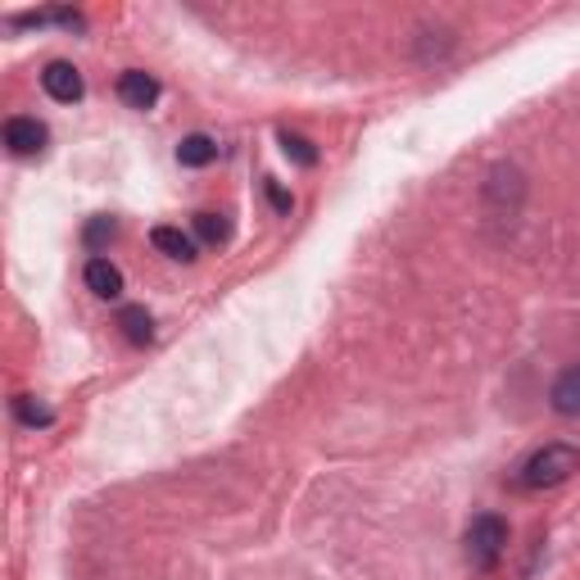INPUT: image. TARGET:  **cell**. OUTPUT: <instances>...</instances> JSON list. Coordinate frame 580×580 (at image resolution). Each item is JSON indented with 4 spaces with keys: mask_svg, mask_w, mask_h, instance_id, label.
I'll list each match as a JSON object with an SVG mask.
<instances>
[{
    "mask_svg": "<svg viewBox=\"0 0 580 580\" xmlns=\"http://www.w3.org/2000/svg\"><path fill=\"white\" fill-rule=\"evenodd\" d=\"M571 472H580V449L571 445H544L527 458L521 467V485L527 490H548V485H563Z\"/></svg>",
    "mask_w": 580,
    "mask_h": 580,
    "instance_id": "6da1fadb",
    "label": "cell"
},
{
    "mask_svg": "<svg viewBox=\"0 0 580 580\" xmlns=\"http://www.w3.org/2000/svg\"><path fill=\"white\" fill-rule=\"evenodd\" d=\"M508 548V521L494 517V513H481L472 517V527H467V563L477 571H494Z\"/></svg>",
    "mask_w": 580,
    "mask_h": 580,
    "instance_id": "7a4b0ae2",
    "label": "cell"
},
{
    "mask_svg": "<svg viewBox=\"0 0 580 580\" xmlns=\"http://www.w3.org/2000/svg\"><path fill=\"white\" fill-rule=\"evenodd\" d=\"M46 141H50V132H46V123H37V119H10V123H5V146H10V155H18V159L41 155Z\"/></svg>",
    "mask_w": 580,
    "mask_h": 580,
    "instance_id": "3957f363",
    "label": "cell"
},
{
    "mask_svg": "<svg viewBox=\"0 0 580 580\" xmlns=\"http://www.w3.org/2000/svg\"><path fill=\"white\" fill-rule=\"evenodd\" d=\"M41 87H46V96L50 100H60V104H77L82 100V73L73 69V64H64V60H54V64H46V73H41Z\"/></svg>",
    "mask_w": 580,
    "mask_h": 580,
    "instance_id": "277c9868",
    "label": "cell"
},
{
    "mask_svg": "<svg viewBox=\"0 0 580 580\" xmlns=\"http://www.w3.org/2000/svg\"><path fill=\"white\" fill-rule=\"evenodd\" d=\"M119 96H123V104H132V109H150V104L159 100V82H155L150 73H141V69H127V73L119 77Z\"/></svg>",
    "mask_w": 580,
    "mask_h": 580,
    "instance_id": "5b68a950",
    "label": "cell"
},
{
    "mask_svg": "<svg viewBox=\"0 0 580 580\" xmlns=\"http://www.w3.org/2000/svg\"><path fill=\"white\" fill-rule=\"evenodd\" d=\"M150 245H155V250H163L169 259H177V263H196V236H186L182 227H155Z\"/></svg>",
    "mask_w": 580,
    "mask_h": 580,
    "instance_id": "8992f818",
    "label": "cell"
},
{
    "mask_svg": "<svg viewBox=\"0 0 580 580\" xmlns=\"http://www.w3.org/2000/svg\"><path fill=\"white\" fill-rule=\"evenodd\" d=\"M87 286H91V295H100V299H119V295H123V272L109 263V259H91V263H87Z\"/></svg>",
    "mask_w": 580,
    "mask_h": 580,
    "instance_id": "52a82bcc",
    "label": "cell"
},
{
    "mask_svg": "<svg viewBox=\"0 0 580 580\" xmlns=\"http://www.w3.org/2000/svg\"><path fill=\"white\" fill-rule=\"evenodd\" d=\"M554 408L563 412V418H580V368H567L558 381H554Z\"/></svg>",
    "mask_w": 580,
    "mask_h": 580,
    "instance_id": "ba28073f",
    "label": "cell"
},
{
    "mask_svg": "<svg viewBox=\"0 0 580 580\" xmlns=\"http://www.w3.org/2000/svg\"><path fill=\"white\" fill-rule=\"evenodd\" d=\"M213 159H218V141H209L205 132L186 136V141L177 146V163H182V169H205V163H213Z\"/></svg>",
    "mask_w": 580,
    "mask_h": 580,
    "instance_id": "9c48e42d",
    "label": "cell"
},
{
    "mask_svg": "<svg viewBox=\"0 0 580 580\" xmlns=\"http://www.w3.org/2000/svg\"><path fill=\"white\" fill-rule=\"evenodd\" d=\"M119 326H123V336H127L132 345H150V341H155V318L141 309V304L123 309V313H119Z\"/></svg>",
    "mask_w": 580,
    "mask_h": 580,
    "instance_id": "30bf717a",
    "label": "cell"
},
{
    "mask_svg": "<svg viewBox=\"0 0 580 580\" xmlns=\"http://www.w3.org/2000/svg\"><path fill=\"white\" fill-rule=\"evenodd\" d=\"M282 150H286V159L299 163V169H313V163H318L313 141H304V136H295V132H282Z\"/></svg>",
    "mask_w": 580,
    "mask_h": 580,
    "instance_id": "8fae6325",
    "label": "cell"
},
{
    "mask_svg": "<svg viewBox=\"0 0 580 580\" xmlns=\"http://www.w3.org/2000/svg\"><path fill=\"white\" fill-rule=\"evenodd\" d=\"M227 218L223 213H196V236L200 240H209V245H223L227 240Z\"/></svg>",
    "mask_w": 580,
    "mask_h": 580,
    "instance_id": "7c38bea8",
    "label": "cell"
},
{
    "mask_svg": "<svg viewBox=\"0 0 580 580\" xmlns=\"http://www.w3.org/2000/svg\"><path fill=\"white\" fill-rule=\"evenodd\" d=\"M14 412H18V422H27V427H50L54 422V412L46 404H37V399H27V395L14 399Z\"/></svg>",
    "mask_w": 580,
    "mask_h": 580,
    "instance_id": "4fadbf2b",
    "label": "cell"
},
{
    "mask_svg": "<svg viewBox=\"0 0 580 580\" xmlns=\"http://www.w3.org/2000/svg\"><path fill=\"white\" fill-rule=\"evenodd\" d=\"M119 236V223L114 218H91L87 232H82V240H87V250H100V245H109Z\"/></svg>",
    "mask_w": 580,
    "mask_h": 580,
    "instance_id": "5bb4252c",
    "label": "cell"
},
{
    "mask_svg": "<svg viewBox=\"0 0 580 580\" xmlns=\"http://www.w3.org/2000/svg\"><path fill=\"white\" fill-rule=\"evenodd\" d=\"M263 190H268V200H272V209H277V213H291V196H286V190H282L277 182H263Z\"/></svg>",
    "mask_w": 580,
    "mask_h": 580,
    "instance_id": "9a60e30c",
    "label": "cell"
}]
</instances>
